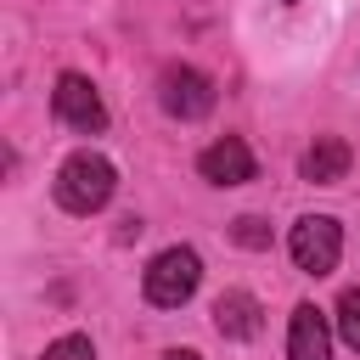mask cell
<instances>
[{
  "instance_id": "4",
  "label": "cell",
  "mask_w": 360,
  "mask_h": 360,
  "mask_svg": "<svg viewBox=\"0 0 360 360\" xmlns=\"http://www.w3.org/2000/svg\"><path fill=\"white\" fill-rule=\"evenodd\" d=\"M158 101H163V112L169 118H180V124H197V118H208L214 112V79L202 73V68H163V79H158Z\"/></svg>"
},
{
  "instance_id": "5",
  "label": "cell",
  "mask_w": 360,
  "mask_h": 360,
  "mask_svg": "<svg viewBox=\"0 0 360 360\" xmlns=\"http://www.w3.org/2000/svg\"><path fill=\"white\" fill-rule=\"evenodd\" d=\"M51 107H56V118H62L68 129H79V135H101V129H107V101H101V90H96L84 73H62L56 90H51Z\"/></svg>"
},
{
  "instance_id": "9",
  "label": "cell",
  "mask_w": 360,
  "mask_h": 360,
  "mask_svg": "<svg viewBox=\"0 0 360 360\" xmlns=\"http://www.w3.org/2000/svg\"><path fill=\"white\" fill-rule=\"evenodd\" d=\"M298 174H304L309 186H338V180L349 174V146H343L338 135H315V146L298 158Z\"/></svg>"
},
{
  "instance_id": "13",
  "label": "cell",
  "mask_w": 360,
  "mask_h": 360,
  "mask_svg": "<svg viewBox=\"0 0 360 360\" xmlns=\"http://www.w3.org/2000/svg\"><path fill=\"white\" fill-rule=\"evenodd\" d=\"M163 360H202V354H197V349H169Z\"/></svg>"
},
{
  "instance_id": "8",
  "label": "cell",
  "mask_w": 360,
  "mask_h": 360,
  "mask_svg": "<svg viewBox=\"0 0 360 360\" xmlns=\"http://www.w3.org/2000/svg\"><path fill=\"white\" fill-rule=\"evenodd\" d=\"M287 360H332V326L315 304H298L292 309V326H287Z\"/></svg>"
},
{
  "instance_id": "10",
  "label": "cell",
  "mask_w": 360,
  "mask_h": 360,
  "mask_svg": "<svg viewBox=\"0 0 360 360\" xmlns=\"http://www.w3.org/2000/svg\"><path fill=\"white\" fill-rule=\"evenodd\" d=\"M338 338L360 354V287H349V292L338 298Z\"/></svg>"
},
{
  "instance_id": "12",
  "label": "cell",
  "mask_w": 360,
  "mask_h": 360,
  "mask_svg": "<svg viewBox=\"0 0 360 360\" xmlns=\"http://www.w3.org/2000/svg\"><path fill=\"white\" fill-rule=\"evenodd\" d=\"M45 360H96V349H90V338L68 332V338H56V343L45 349Z\"/></svg>"
},
{
  "instance_id": "2",
  "label": "cell",
  "mask_w": 360,
  "mask_h": 360,
  "mask_svg": "<svg viewBox=\"0 0 360 360\" xmlns=\"http://www.w3.org/2000/svg\"><path fill=\"white\" fill-rule=\"evenodd\" d=\"M197 281H202V259L191 253V248H163L152 264H146V304H158V309H180L191 292H197Z\"/></svg>"
},
{
  "instance_id": "7",
  "label": "cell",
  "mask_w": 360,
  "mask_h": 360,
  "mask_svg": "<svg viewBox=\"0 0 360 360\" xmlns=\"http://www.w3.org/2000/svg\"><path fill=\"white\" fill-rule=\"evenodd\" d=\"M259 326H264V309H259L253 292H242V287L219 292V304H214V332H219V338L248 343V338H259Z\"/></svg>"
},
{
  "instance_id": "1",
  "label": "cell",
  "mask_w": 360,
  "mask_h": 360,
  "mask_svg": "<svg viewBox=\"0 0 360 360\" xmlns=\"http://www.w3.org/2000/svg\"><path fill=\"white\" fill-rule=\"evenodd\" d=\"M118 191V169L101 158V152H73L62 169H56V202L68 214H101Z\"/></svg>"
},
{
  "instance_id": "3",
  "label": "cell",
  "mask_w": 360,
  "mask_h": 360,
  "mask_svg": "<svg viewBox=\"0 0 360 360\" xmlns=\"http://www.w3.org/2000/svg\"><path fill=\"white\" fill-rule=\"evenodd\" d=\"M287 253H292V264H298L304 276H326V270H338L343 225H338L332 214H304V219L292 225V236H287Z\"/></svg>"
},
{
  "instance_id": "6",
  "label": "cell",
  "mask_w": 360,
  "mask_h": 360,
  "mask_svg": "<svg viewBox=\"0 0 360 360\" xmlns=\"http://www.w3.org/2000/svg\"><path fill=\"white\" fill-rule=\"evenodd\" d=\"M197 174H202L208 186H248V180H253V152H248V141H242V135H219L214 146H202Z\"/></svg>"
},
{
  "instance_id": "11",
  "label": "cell",
  "mask_w": 360,
  "mask_h": 360,
  "mask_svg": "<svg viewBox=\"0 0 360 360\" xmlns=\"http://www.w3.org/2000/svg\"><path fill=\"white\" fill-rule=\"evenodd\" d=\"M231 236H236L242 248H253V253H259V248H270V225H264L259 214H242V219H231Z\"/></svg>"
}]
</instances>
